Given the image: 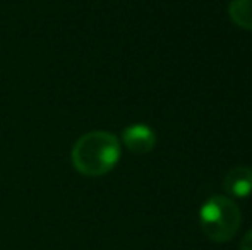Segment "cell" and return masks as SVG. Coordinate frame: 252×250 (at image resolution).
Instances as JSON below:
<instances>
[{"label":"cell","mask_w":252,"mask_h":250,"mask_svg":"<svg viewBox=\"0 0 252 250\" xmlns=\"http://www.w3.org/2000/svg\"><path fill=\"white\" fill-rule=\"evenodd\" d=\"M122 142L136 154H146L155 149L156 134L146 124H132L122 130Z\"/></svg>","instance_id":"3957f363"},{"label":"cell","mask_w":252,"mask_h":250,"mask_svg":"<svg viewBox=\"0 0 252 250\" xmlns=\"http://www.w3.org/2000/svg\"><path fill=\"white\" fill-rule=\"evenodd\" d=\"M223 190L232 197H249L252 194V168H232L223 180Z\"/></svg>","instance_id":"277c9868"},{"label":"cell","mask_w":252,"mask_h":250,"mask_svg":"<svg viewBox=\"0 0 252 250\" xmlns=\"http://www.w3.org/2000/svg\"><path fill=\"white\" fill-rule=\"evenodd\" d=\"M242 223L239 206L226 195H211L199 209V226L202 233L216 244L235 238Z\"/></svg>","instance_id":"7a4b0ae2"},{"label":"cell","mask_w":252,"mask_h":250,"mask_svg":"<svg viewBox=\"0 0 252 250\" xmlns=\"http://www.w3.org/2000/svg\"><path fill=\"white\" fill-rule=\"evenodd\" d=\"M240 250H252V230L244 235L242 242H240Z\"/></svg>","instance_id":"8992f818"},{"label":"cell","mask_w":252,"mask_h":250,"mask_svg":"<svg viewBox=\"0 0 252 250\" xmlns=\"http://www.w3.org/2000/svg\"><path fill=\"white\" fill-rule=\"evenodd\" d=\"M230 19L239 28L252 31V0H232L228 5Z\"/></svg>","instance_id":"5b68a950"},{"label":"cell","mask_w":252,"mask_h":250,"mask_svg":"<svg viewBox=\"0 0 252 250\" xmlns=\"http://www.w3.org/2000/svg\"><path fill=\"white\" fill-rule=\"evenodd\" d=\"M120 140L105 130L88 132L74 144L72 165L86 177H101L112 171L120 160Z\"/></svg>","instance_id":"6da1fadb"}]
</instances>
